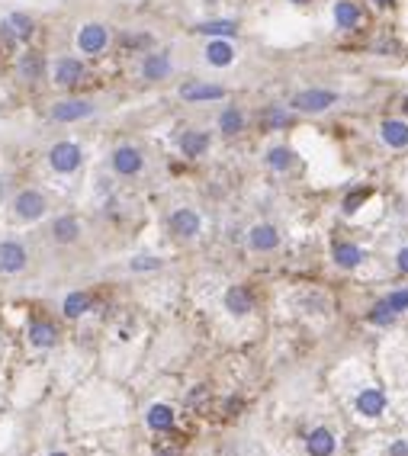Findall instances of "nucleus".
Masks as SVG:
<instances>
[{
	"label": "nucleus",
	"instance_id": "473e14b6",
	"mask_svg": "<svg viewBox=\"0 0 408 456\" xmlns=\"http://www.w3.org/2000/svg\"><path fill=\"white\" fill-rule=\"evenodd\" d=\"M367 196H369L367 190H357L354 196H347V199H344V212H354L357 206H360V203H363V199H367Z\"/></svg>",
	"mask_w": 408,
	"mask_h": 456
},
{
	"label": "nucleus",
	"instance_id": "2eb2a0df",
	"mask_svg": "<svg viewBox=\"0 0 408 456\" xmlns=\"http://www.w3.org/2000/svg\"><path fill=\"white\" fill-rule=\"evenodd\" d=\"M206 61L213 64V68H228V64L235 61V49L225 39H215V42L206 45Z\"/></svg>",
	"mask_w": 408,
	"mask_h": 456
},
{
	"label": "nucleus",
	"instance_id": "1a4fd4ad",
	"mask_svg": "<svg viewBox=\"0 0 408 456\" xmlns=\"http://www.w3.org/2000/svg\"><path fill=\"white\" fill-rule=\"evenodd\" d=\"M180 96L187 103H209V100H222L225 96V90L219 87V83H183L180 87Z\"/></svg>",
	"mask_w": 408,
	"mask_h": 456
},
{
	"label": "nucleus",
	"instance_id": "4468645a",
	"mask_svg": "<svg viewBox=\"0 0 408 456\" xmlns=\"http://www.w3.org/2000/svg\"><path fill=\"white\" fill-rule=\"evenodd\" d=\"M180 151H183V158H203V154L209 151V135L196 132V128L183 132L180 135Z\"/></svg>",
	"mask_w": 408,
	"mask_h": 456
},
{
	"label": "nucleus",
	"instance_id": "423d86ee",
	"mask_svg": "<svg viewBox=\"0 0 408 456\" xmlns=\"http://www.w3.org/2000/svg\"><path fill=\"white\" fill-rule=\"evenodd\" d=\"M93 116V103L91 100H61L52 106V119L55 122H78Z\"/></svg>",
	"mask_w": 408,
	"mask_h": 456
},
{
	"label": "nucleus",
	"instance_id": "5701e85b",
	"mask_svg": "<svg viewBox=\"0 0 408 456\" xmlns=\"http://www.w3.org/2000/svg\"><path fill=\"white\" fill-rule=\"evenodd\" d=\"M193 32H203V36H219V39H228L238 32V26L232 19H215V23H196Z\"/></svg>",
	"mask_w": 408,
	"mask_h": 456
},
{
	"label": "nucleus",
	"instance_id": "0eeeda50",
	"mask_svg": "<svg viewBox=\"0 0 408 456\" xmlns=\"http://www.w3.org/2000/svg\"><path fill=\"white\" fill-rule=\"evenodd\" d=\"M26 260V248L20 241H0V273H20Z\"/></svg>",
	"mask_w": 408,
	"mask_h": 456
},
{
	"label": "nucleus",
	"instance_id": "412c9836",
	"mask_svg": "<svg viewBox=\"0 0 408 456\" xmlns=\"http://www.w3.org/2000/svg\"><path fill=\"white\" fill-rule=\"evenodd\" d=\"M4 29H7L14 39H29V36H33V29H36V23L26 16V13H10L7 23H4Z\"/></svg>",
	"mask_w": 408,
	"mask_h": 456
},
{
	"label": "nucleus",
	"instance_id": "f8f14e48",
	"mask_svg": "<svg viewBox=\"0 0 408 456\" xmlns=\"http://www.w3.org/2000/svg\"><path fill=\"white\" fill-rule=\"evenodd\" d=\"M357 411L367 417H379L382 411H386V395H382L379 389H363L360 395H357Z\"/></svg>",
	"mask_w": 408,
	"mask_h": 456
},
{
	"label": "nucleus",
	"instance_id": "c9c22d12",
	"mask_svg": "<svg viewBox=\"0 0 408 456\" xmlns=\"http://www.w3.org/2000/svg\"><path fill=\"white\" fill-rule=\"evenodd\" d=\"M389 456H408V443H395V447L389 450Z\"/></svg>",
	"mask_w": 408,
	"mask_h": 456
},
{
	"label": "nucleus",
	"instance_id": "72a5a7b5",
	"mask_svg": "<svg viewBox=\"0 0 408 456\" xmlns=\"http://www.w3.org/2000/svg\"><path fill=\"white\" fill-rule=\"evenodd\" d=\"M267 122H270V126H286V122H290V116L280 113V109H270V113H267Z\"/></svg>",
	"mask_w": 408,
	"mask_h": 456
},
{
	"label": "nucleus",
	"instance_id": "b1692460",
	"mask_svg": "<svg viewBox=\"0 0 408 456\" xmlns=\"http://www.w3.org/2000/svg\"><path fill=\"white\" fill-rule=\"evenodd\" d=\"M148 427L151 430H170L174 427V411L168 405H151L148 408Z\"/></svg>",
	"mask_w": 408,
	"mask_h": 456
},
{
	"label": "nucleus",
	"instance_id": "6e6552de",
	"mask_svg": "<svg viewBox=\"0 0 408 456\" xmlns=\"http://www.w3.org/2000/svg\"><path fill=\"white\" fill-rule=\"evenodd\" d=\"M200 216H196L193 209H177L174 216L168 218V228L174 231L177 238H196L200 235Z\"/></svg>",
	"mask_w": 408,
	"mask_h": 456
},
{
	"label": "nucleus",
	"instance_id": "c756f323",
	"mask_svg": "<svg viewBox=\"0 0 408 456\" xmlns=\"http://www.w3.org/2000/svg\"><path fill=\"white\" fill-rule=\"evenodd\" d=\"M267 164L273 167V171H286V167L292 164V151L290 148H270V151H267Z\"/></svg>",
	"mask_w": 408,
	"mask_h": 456
},
{
	"label": "nucleus",
	"instance_id": "f704fd0d",
	"mask_svg": "<svg viewBox=\"0 0 408 456\" xmlns=\"http://www.w3.org/2000/svg\"><path fill=\"white\" fill-rule=\"evenodd\" d=\"M395 263H399V270H402V273H408V248H402V250H399V257H395Z\"/></svg>",
	"mask_w": 408,
	"mask_h": 456
},
{
	"label": "nucleus",
	"instance_id": "f03ea898",
	"mask_svg": "<svg viewBox=\"0 0 408 456\" xmlns=\"http://www.w3.org/2000/svg\"><path fill=\"white\" fill-rule=\"evenodd\" d=\"M110 45V29L103 23H87L78 29V49L84 55H100Z\"/></svg>",
	"mask_w": 408,
	"mask_h": 456
},
{
	"label": "nucleus",
	"instance_id": "bb28decb",
	"mask_svg": "<svg viewBox=\"0 0 408 456\" xmlns=\"http://www.w3.org/2000/svg\"><path fill=\"white\" fill-rule=\"evenodd\" d=\"M335 260L341 267H357L363 260V250L357 244H335Z\"/></svg>",
	"mask_w": 408,
	"mask_h": 456
},
{
	"label": "nucleus",
	"instance_id": "f3484780",
	"mask_svg": "<svg viewBox=\"0 0 408 456\" xmlns=\"http://www.w3.org/2000/svg\"><path fill=\"white\" fill-rule=\"evenodd\" d=\"M78 235H81V225H78V218L74 216H61V218H55V225H52V238L58 244H71V241H78Z\"/></svg>",
	"mask_w": 408,
	"mask_h": 456
},
{
	"label": "nucleus",
	"instance_id": "4c0bfd02",
	"mask_svg": "<svg viewBox=\"0 0 408 456\" xmlns=\"http://www.w3.org/2000/svg\"><path fill=\"white\" fill-rule=\"evenodd\" d=\"M296 4H309V0H296Z\"/></svg>",
	"mask_w": 408,
	"mask_h": 456
},
{
	"label": "nucleus",
	"instance_id": "9d476101",
	"mask_svg": "<svg viewBox=\"0 0 408 456\" xmlns=\"http://www.w3.org/2000/svg\"><path fill=\"white\" fill-rule=\"evenodd\" d=\"M81 77H84V64H81L78 58H61V61H55V83H58V87H74V83H81Z\"/></svg>",
	"mask_w": 408,
	"mask_h": 456
},
{
	"label": "nucleus",
	"instance_id": "e433bc0d",
	"mask_svg": "<svg viewBox=\"0 0 408 456\" xmlns=\"http://www.w3.org/2000/svg\"><path fill=\"white\" fill-rule=\"evenodd\" d=\"M158 456H177L174 450H158Z\"/></svg>",
	"mask_w": 408,
	"mask_h": 456
},
{
	"label": "nucleus",
	"instance_id": "ddd939ff",
	"mask_svg": "<svg viewBox=\"0 0 408 456\" xmlns=\"http://www.w3.org/2000/svg\"><path fill=\"white\" fill-rule=\"evenodd\" d=\"M379 138L386 141L389 148H405L408 145V126L402 119H386L379 126Z\"/></svg>",
	"mask_w": 408,
	"mask_h": 456
},
{
	"label": "nucleus",
	"instance_id": "393cba45",
	"mask_svg": "<svg viewBox=\"0 0 408 456\" xmlns=\"http://www.w3.org/2000/svg\"><path fill=\"white\" fill-rule=\"evenodd\" d=\"M42 68H46V61H42L39 51H26V55L20 58V74L26 77V81H39Z\"/></svg>",
	"mask_w": 408,
	"mask_h": 456
},
{
	"label": "nucleus",
	"instance_id": "2f4dec72",
	"mask_svg": "<svg viewBox=\"0 0 408 456\" xmlns=\"http://www.w3.org/2000/svg\"><path fill=\"white\" fill-rule=\"evenodd\" d=\"M158 267H161L158 257H136V260H132V270H158Z\"/></svg>",
	"mask_w": 408,
	"mask_h": 456
},
{
	"label": "nucleus",
	"instance_id": "39448f33",
	"mask_svg": "<svg viewBox=\"0 0 408 456\" xmlns=\"http://www.w3.org/2000/svg\"><path fill=\"white\" fill-rule=\"evenodd\" d=\"M110 164H113V171H116L119 177H136V173L142 171L145 158H142V151H138V148H132V145H119L116 151H113Z\"/></svg>",
	"mask_w": 408,
	"mask_h": 456
},
{
	"label": "nucleus",
	"instance_id": "6ab92c4d",
	"mask_svg": "<svg viewBox=\"0 0 408 456\" xmlns=\"http://www.w3.org/2000/svg\"><path fill=\"white\" fill-rule=\"evenodd\" d=\"M335 23L341 26V29H354V26L360 23V6H357L354 0H337L335 4Z\"/></svg>",
	"mask_w": 408,
	"mask_h": 456
},
{
	"label": "nucleus",
	"instance_id": "f257e3e1",
	"mask_svg": "<svg viewBox=\"0 0 408 456\" xmlns=\"http://www.w3.org/2000/svg\"><path fill=\"white\" fill-rule=\"evenodd\" d=\"M81 161H84V151L74 141H58L49 151V164H52L55 173H74L81 167Z\"/></svg>",
	"mask_w": 408,
	"mask_h": 456
},
{
	"label": "nucleus",
	"instance_id": "20e7f679",
	"mask_svg": "<svg viewBox=\"0 0 408 456\" xmlns=\"http://www.w3.org/2000/svg\"><path fill=\"white\" fill-rule=\"evenodd\" d=\"M46 196H42L39 190H23V193H16V199H14V212L23 218V222H36V218H42L46 216Z\"/></svg>",
	"mask_w": 408,
	"mask_h": 456
},
{
	"label": "nucleus",
	"instance_id": "ea45409f",
	"mask_svg": "<svg viewBox=\"0 0 408 456\" xmlns=\"http://www.w3.org/2000/svg\"><path fill=\"white\" fill-rule=\"evenodd\" d=\"M52 456H65V453H52Z\"/></svg>",
	"mask_w": 408,
	"mask_h": 456
},
{
	"label": "nucleus",
	"instance_id": "a19ab883",
	"mask_svg": "<svg viewBox=\"0 0 408 456\" xmlns=\"http://www.w3.org/2000/svg\"><path fill=\"white\" fill-rule=\"evenodd\" d=\"M379 4H389V0H379Z\"/></svg>",
	"mask_w": 408,
	"mask_h": 456
},
{
	"label": "nucleus",
	"instance_id": "c85d7f7f",
	"mask_svg": "<svg viewBox=\"0 0 408 456\" xmlns=\"http://www.w3.org/2000/svg\"><path fill=\"white\" fill-rule=\"evenodd\" d=\"M241 122H245V119H241V113H238V109H235V106L222 109V116H219V128H222V132H225V135L241 132Z\"/></svg>",
	"mask_w": 408,
	"mask_h": 456
},
{
	"label": "nucleus",
	"instance_id": "7c9ffc66",
	"mask_svg": "<svg viewBox=\"0 0 408 456\" xmlns=\"http://www.w3.org/2000/svg\"><path fill=\"white\" fill-rule=\"evenodd\" d=\"M386 299H389V305H392L395 312H405V308H408V289H402V293L386 295Z\"/></svg>",
	"mask_w": 408,
	"mask_h": 456
},
{
	"label": "nucleus",
	"instance_id": "7ed1b4c3",
	"mask_svg": "<svg viewBox=\"0 0 408 456\" xmlns=\"http://www.w3.org/2000/svg\"><path fill=\"white\" fill-rule=\"evenodd\" d=\"M337 103V93L335 90H302V93L292 96V109H299V113H322V109L335 106Z\"/></svg>",
	"mask_w": 408,
	"mask_h": 456
},
{
	"label": "nucleus",
	"instance_id": "58836bf2",
	"mask_svg": "<svg viewBox=\"0 0 408 456\" xmlns=\"http://www.w3.org/2000/svg\"><path fill=\"white\" fill-rule=\"evenodd\" d=\"M405 113H408V100H405Z\"/></svg>",
	"mask_w": 408,
	"mask_h": 456
},
{
	"label": "nucleus",
	"instance_id": "a211bd4d",
	"mask_svg": "<svg viewBox=\"0 0 408 456\" xmlns=\"http://www.w3.org/2000/svg\"><path fill=\"white\" fill-rule=\"evenodd\" d=\"M58 340V331H55L52 321H33L29 325V344L33 347H55Z\"/></svg>",
	"mask_w": 408,
	"mask_h": 456
},
{
	"label": "nucleus",
	"instance_id": "dca6fc26",
	"mask_svg": "<svg viewBox=\"0 0 408 456\" xmlns=\"http://www.w3.org/2000/svg\"><path fill=\"white\" fill-rule=\"evenodd\" d=\"M248 241H251L254 250H273L280 244V235L273 225H254L251 235H248Z\"/></svg>",
	"mask_w": 408,
	"mask_h": 456
},
{
	"label": "nucleus",
	"instance_id": "9b49d317",
	"mask_svg": "<svg viewBox=\"0 0 408 456\" xmlns=\"http://www.w3.org/2000/svg\"><path fill=\"white\" fill-rule=\"evenodd\" d=\"M168 74H170V55L168 51H155V55L145 58V64H142L145 81H164Z\"/></svg>",
	"mask_w": 408,
	"mask_h": 456
},
{
	"label": "nucleus",
	"instance_id": "a878e982",
	"mask_svg": "<svg viewBox=\"0 0 408 456\" xmlns=\"http://www.w3.org/2000/svg\"><path fill=\"white\" fill-rule=\"evenodd\" d=\"M61 308H65L68 318H81V315L91 308V295H87V293H68L65 295V305H61Z\"/></svg>",
	"mask_w": 408,
	"mask_h": 456
},
{
	"label": "nucleus",
	"instance_id": "cd10ccee",
	"mask_svg": "<svg viewBox=\"0 0 408 456\" xmlns=\"http://www.w3.org/2000/svg\"><path fill=\"white\" fill-rule=\"evenodd\" d=\"M395 315H399V312L389 305V299H379L373 308H369V321H373V325H392Z\"/></svg>",
	"mask_w": 408,
	"mask_h": 456
},
{
	"label": "nucleus",
	"instance_id": "aec40b11",
	"mask_svg": "<svg viewBox=\"0 0 408 456\" xmlns=\"http://www.w3.org/2000/svg\"><path fill=\"white\" fill-rule=\"evenodd\" d=\"M309 453L312 456H331L335 453V437H331V430L325 427H315L309 434Z\"/></svg>",
	"mask_w": 408,
	"mask_h": 456
},
{
	"label": "nucleus",
	"instance_id": "4be33fe9",
	"mask_svg": "<svg viewBox=\"0 0 408 456\" xmlns=\"http://www.w3.org/2000/svg\"><path fill=\"white\" fill-rule=\"evenodd\" d=\"M225 305H228V312H232V315H248V312H251V295H248V289L232 286L225 293Z\"/></svg>",
	"mask_w": 408,
	"mask_h": 456
}]
</instances>
